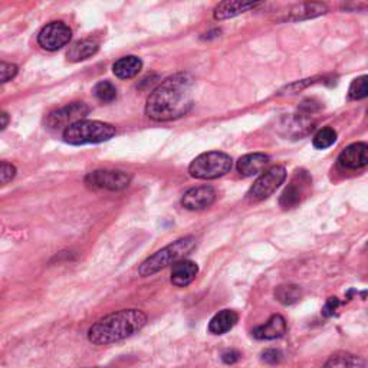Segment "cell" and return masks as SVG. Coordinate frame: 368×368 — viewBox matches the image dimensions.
<instances>
[{"label":"cell","instance_id":"obj_1","mask_svg":"<svg viewBox=\"0 0 368 368\" xmlns=\"http://www.w3.org/2000/svg\"><path fill=\"white\" fill-rule=\"evenodd\" d=\"M193 78L179 72L166 78L147 98L145 114L154 121H173L186 115L193 107Z\"/></svg>","mask_w":368,"mask_h":368},{"label":"cell","instance_id":"obj_2","mask_svg":"<svg viewBox=\"0 0 368 368\" xmlns=\"http://www.w3.org/2000/svg\"><path fill=\"white\" fill-rule=\"evenodd\" d=\"M149 318L138 310H121L98 320L88 330V341L94 345H110L127 340L141 331Z\"/></svg>","mask_w":368,"mask_h":368},{"label":"cell","instance_id":"obj_3","mask_svg":"<svg viewBox=\"0 0 368 368\" xmlns=\"http://www.w3.org/2000/svg\"><path fill=\"white\" fill-rule=\"evenodd\" d=\"M196 238L194 236H184L180 238L170 245L164 246L163 249L157 251L152 256L147 258L138 268V275L141 278H149L154 273L166 269L170 265H174L183 261L194 248H196Z\"/></svg>","mask_w":368,"mask_h":368},{"label":"cell","instance_id":"obj_4","mask_svg":"<svg viewBox=\"0 0 368 368\" xmlns=\"http://www.w3.org/2000/svg\"><path fill=\"white\" fill-rule=\"evenodd\" d=\"M115 127L102 121L83 120L63 130V141L70 145L98 144L111 140L115 135Z\"/></svg>","mask_w":368,"mask_h":368},{"label":"cell","instance_id":"obj_5","mask_svg":"<svg viewBox=\"0 0 368 368\" xmlns=\"http://www.w3.org/2000/svg\"><path fill=\"white\" fill-rule=\"evenodd\" d=\"M233 167V160L229 154L222 152H209L196 157L189 173L191 177L199 180H213L228 174Z\"/></svg>","mask_w":368,"mask_h":368},{"label":"cell","instance_id":"obj_6","mask_svg":"<svg viewBox=\"0 0 368 368\" xmlns=\"http://www.w3.org/2000/svg\"><path fill=\"white\" fill-rule=\"evenodd\" d=\"M285 179H286V170L282 166H275L265 170L253 183V186L249 189L246 199L252 203H258L268 199L279 189V186L285 182Z\"/></svg>","mask_w":368,"mask_h":368},{"label":"cell","instance_id":"obj_7","mask_svg":"<svg viewBox=\"0 0 368 368\" xmlns=\"http://www.w3.org/2000/svg\"><path fill=\"white\" fill-rule=\"evenodd\" d=\"M311 176L304 172V170H298L293 174L292 180L289 182V184L286 186V189L283 190L280 199H279V204L283 210H290L295 209L303 199L305 197L308 187L311 186Z\"/></svg>","mask_w":368,"mask_h":368},{"label":"cell","instance_id":"obj_8","mask_svg":"<svg viewBox=\"0 0 368 368\" xmlns=\"http://www.w3.org/2000/svg\"><path fill=\"white\" fill-rule=\"evenodd\" d=\"M90 114V107L84 102H72L51 112L46 118V125L53 130L68 128L69 125L83 121Z\"/></svg>","mask_w":368,"mask_h":368},{"label":"cell","instance_id":"obj_9","mask_svg":"<svg viewBox=\"0 0 368 368\" xmlns=\"http://www.w3.org/2000/svg\"><path fill=\"white\" fill-rule=\"evenodd\" d=\"M72 38V31L63 22H51L42 28L38 35V43L46 51H58Z\"/></svg>","mask_w":368,"mask_h":368},{"label":"cell","instance_id":"obj_10","mask_svg":"<svg viewBox=\"0 0 368 368\" xmlns=\"http://www.w3.org/2000/svg\"><path fill=\"white\" fill-rule=\"evenodd\" d=\"M131 182L130 174L120 170H95L85 177V183L95 189L122 190Z\"/></svg>","mask_w":368,"mask_h":368},{"label":"cell","instance_id":"obj_11","mask_svg":"<svg viewBox=\"0 0 368 368\" xmlns=\"http://www.w3.org/2000/svg\"><path fill=\"white\" fill-rule=\"evenodd\" d=\"M216 190L211 186H199L187 190L182 197V206L191 211L210 207L216 201Z\"/></svg>","mask_w":368,"mask_h":368},{"label":"cell","instance_id":"obj_12","mask_svg":"<svg viewBox=\"0 0 368 368\" xmlns=\"http://www.w3.org/2000/svg\"><path fill=\"white\" fill-rule=\"evenodd\" d=\"M368 145L365 142H354L344 149L338 157L341 167L348 170L364 169L368 164Z\"/></svg>","mask_w":368,"mask_h":368},{"label":"cell","instance_id":"obj_13","mask_svg":"<svg viewBox=\"0 0 368 368\" xmlns=\"http://www.w3.org/2000/svg\"><path fill=\"white\" fill-rule=\"evenodd\" d=\"M286 330L288 327H286L285 318L279 314H275L263 325L253 328L252 335L253 338L261 341H272V340L282 338L286 334Z\"/></svg>","mask_w":368,"mask_h":368},{"label":"cell","instance_id":"obj_14","mask_svg":"<svg viewBox=\"0 0 368 368\" xmlns=\"http://www.w3.org/2000/svg\"><path fill=\"white\" fill-rule=\"evenodd\" d=\"M269 164H270L269 156L263 153H252L241 157L236 164V169L243 177H252L259 173H263Z\"/></svg>","mask_w":368,"mask_h":368},{"label":"cell","instance_id":"obj_15","mask_svg":"<svg viewBox=\"0 0 368 368\" xmlns=\"http://www.w3.org/2000/svg\"><path fill=\"white\" fill-rule=\"evenodd\" d=\"M197 273H199L197 263L189 259H183L173 265L170 280L177 288H186L196 279Z\"/></svg>","mask_w":368,"mask_h":368},{"label":"cell","instance_id":"obj_16","mask_svg":"<svg viewBox=\"0 0 368 368\" xmlns=\"http://www.w3.org/2000/svg\"><path fill=\"white\" fill-rule=\"evenodd\" d=\"M256 6H259V4H253V2H235V0H228V2H222L219 4L214 8L213 16L216 21H225V19H231L235 16H239L251 9H255Z\"/></svg>","mask_w":368,"mask_h":368},{"label":"cell","instance_id":"obj_17","mask_svg":"<svg viewBox=\"0 0 368 368\" xmlns=\"http://www.w3.org/2000/svg\"><path fill=\"white\" fill-rule=\"evenodd\" d=\"M239 321L238 312L233 310H224L217 312L209 322V332L213 335H224L229 332Z\"/></svg>","mask_w":368,"mask_h":368},{"label":"cell","instance_id":"obj_18","mask_svg":"<svg viewBox=\"0 0 368 368\" xmlns=\"http://www.w3.org/2000/svg\"><path fill=\"white\" fill-rule=\"evenodd\" d=\"M141 68H142L141 59L138 56L130 55V56L120 58L114 63L112 72H114V75L120 80H130V78H134L135 75H138Z\"/></svg>","mask_w":368,"mask_h":368},{"label":"cell","instance_id":"obj_19","mask_svg":"<svg viewBox=\"0 0 368 368\" xmlns=\"http://www.w3.org/2000/svg\"><path fill=\"white\" fill-rule=\"evenodd\" d=\"M98 48H100L98 43L91 39L78 41L69 48L66 56L70 62H81V61H85L91 56H94L98 52Z\"/></svg>","mask_w":368,"mask_h":368},{"label":"cell","instance_id":"obj_20","mask_svg":"<svg viewBox=\"0 0 368 368\" xmlns=\"http://www.w3.org/2000/svg\"><path fill=\"white\" fill-rule=\"evenodd\" d=\"M322 368H365V361L351 352L332 354Z\"/></svg>","mask_w":368,"mask_h":368},{"label":"cell","instance_id":"obj_21","mask_svg":"<svg viewBox=\"0 0 368 368\" xmlns=\"http://www.w3.org/2000/svg\"><path fill=\"white\" fill-rule=\"evenodd\" d=\"M303 297V290L298 285L293 283H285V285H279L275 289V298L278 300V303H280L282 305H292L301 300Z\"/></svg>","mask_w":368,"mask_h":368},{"label":"cell","instance_id":"obj_22","mask_svg":"<svg viewBox=\"0 0 368 368\" xmlns=\"http://www.w3.org/2000/svg\"><path fill=\"white\" fill-rule=\"evenodd\" d=\"M327 12V8L320 4H304L290 11V21H303V19H311L317 18L320 15H324Z\"/></svg>","mask_w":368,"mask_h":368},{"label":"cell","instance_id":"obj_23","mask_svg":"<svg viewBox=\"0 0 368 368\" xmlns=\"http://www.w3.org/2000/svg\"><path fill=\"white\" fill-rule=\"evenodd\" d=\"M337 141V132L334 128L331 127H324L322 130H320L312 140V144L315 149L318 150H325L330 149L331 145H334Z\"/></svg>","mask_w":368,"mask_h":368},{"label":"cell","instance_id":"obj_24","mask_svg":"<svg viewBox=\"0 0 368 368\" xmlns=\"http://www.w3.org/2000/svg\"><path fill=\"white\" fill-rule=\"evenodd\" d=\"M94 95L101 102H112L117 98V88L110 81H101L94 87Z\"/></svg>","mask_w":368,"mask_h":368},{"label":"cell","instance_id":"obj_25","mask_svg":"<svg viewBox=\"0 0 368 368\" xmlns=\"http://www.w3.org/2000/svg\"><path fill=\"white\" fill-rule=\"evenodd\" d=\"M367 75L355 78L348 90V97L351 100H364L368 95V85H367Z\"/></svg>","mask_w":368,"mask_h":368},{"label":"cell","instance_id":"obj_26","mask_svg":"<svg viewBox=\"0 0 368 368\" xmlns=\"http://www.w3.org/2000/svg\"><path fill=\"white\" fill-rule=\"evenodd\" d=\"M16 176V167L11 163L0 162V187L11 183Z\"/></svg>","mask_w":368,"mask_h":368},{"label":"cell","instance_id":"obj_27","mask_svg":"<svg viewBox=\"0 0 368 368\" xmlns=\"http://www.w3.org/2000/svg\"><path fill=\"white\" fill-rule=\"evenodd\" d=\"M18 73V66L9 62H0V85L14 80Z\"/></svg>","mask_w":368,"mask_h":368},{"label":"cell","instance_id":"obj_28","mask_svg":"<svg viewBox=\"0 0 368 368\" xmlns=\"http://www.w3.org/2000/svg\"><path fill=\"white\" fill-rule=\"evenodd\" d=\"M261 359L269 365H276L283 359V354L276 348H268L261 354Z\"/></svg>","mask_w":368,"mask_h":368},{"label":"cell","instance_id":"obj_29","mask_svg":"<svg viewBox=\"0 0 368 368\" xmlns=\"http://www.w3.org/2000/svg\"><path fill=\"white\" fill-rule=\"evenodd\" d=\"M239 359H241V352L236 351V349H228V351H225V352L222 354V361H224L225 364L232 365V364L238 362Z\"/></svg>","mask_w":368,"mask_h":368},{"label":"cell","instance_id":"obj_30","mask_svg":"<svg viewBox=\"0 0 368 368\" xmlns=\"http://www.w3.org/2000/svg\"><path fill=\"white\" fill-rule=\"evenodd\" d=\"M340 305H341V303L338 301V298H330L328 303L325 304L324 310H322V314H324L325 317H332L334 312L337 311V308H338Z\"/></svg>","mask_w":368,"mask_h":368},{"label":"cell","instance_id":"obj_31","mask_svg":"<svg viewBox=\"0 0 368 368\" xmlns=\"http://www.w3.org/2000/svg\"><path fill=\"white\" fill-rule=\"evenodd\" d=\"M9 122H11L9 114L5 111H0V131L5 130L9 125Z\"/></svg>","mask_w":368,"mask_h":368},{"label":"cell","instance_id":"obj_32","mask_svg":"<svg viewBox=\"0 0 368 368\" xmlns=\"http://www.w3.org/2000/svg\"><path fill=\"white\" fill-rule=\"evenodd\" d=\"M94 368H102V367H94Z\"/></svg>","mask_w":368,"mask_h":368}]
</instances>
